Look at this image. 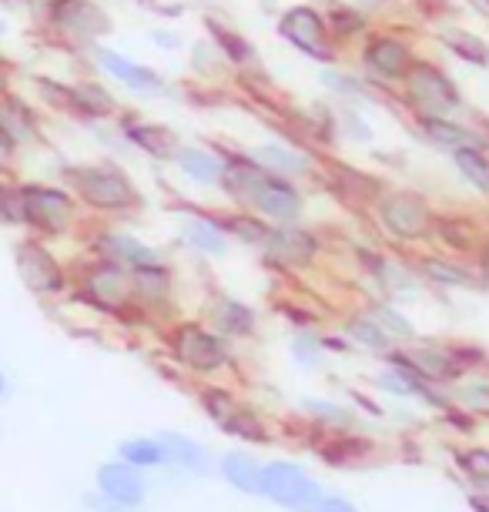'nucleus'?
Wrapping results in <instances>:
<instances>
[{
    "label": "nucleus",
    "mask_w": 489,
    "mask_h": 512,
    "mask_svg": "<svg viewBox=\"0 0 489 512\" xmlns=\"http://www.w3.org/2000/svg\"><path fill=\"white\" fill-rule=\"evenodd\" d=\"M165 352L188 379L195 382H222L235 369V345L225 342L201 318H178L165 328Z\"/></svg>",
    "instance_id": "nucleus-1"
},
{
    "label": "nucleus",
    "mask_w": 489,
    "mask_h": 512,
    "mask_svg": "<svg viewBox=\"0 0 489 512\" xmlns=\"http://www.w3.org/2000/svg\"><path fill=\"white\" fill-rule=\"evenodd\" d=\"M67 191L98 218H128L141 208V191L134 178L114 161H88L64 168Z\"/></svg>",
    "instance_id": "nucleus-2"
},
{
    "label": "nucleus",
    "mask_w": 489,
    "mask_h": 512,
    "mask_svg": "<svg viewBox=\"0 0 489 512\" xmlns=\"http://www.w3.org/2000/svg\"><path fill=\"white\" fill-rule=\"evenodd\" d=\"M198 409L222 436L245 449L265 446L272 442V425L252 402H245L232 385L225 382H205L198 385Z\"/></svg>",
    "instance_id": "nucleus-3"
},
{
    "label": "nucleus",
    "mask_w": 489,
    "mask_h": 512,
    "mask_svg": "<svg viewBox=\"0 0 489 512\" xmlns=\"http://www.w3.org/2000/svg\"><path fill=\"white\" fill-rule=\"evenodd\" d=\"M71 295L78 298L84 308L104 318H128L145 315L134 305L131 275L124 268L104 262V258H88L71 272Z\"/></svg>",
    "instance_id": "nucleus-4"
},
{
    "label": "nucleus",
    "mask_w": 489,
    "mask_h": 512,
    "mask_svg": "<svg viewBox=\"0 0 489 512\" xmlns=\"http://www.w3.org/2000/svg\"><path fill=\"white\" fill-rule=\"evenodd\" d=\"M372 218L379 231L392 238L396 245H423L433 238L436 228V208L429 205L426 195L412 188H392L372 201Z\"/></svg>",
    "instance_id": "nucleus-5"
},
{
    "label": "nucleus",
    "mask_w": 489,
    "mask_h": 512,
    "mask_svg": "<svg viewBox=\"0 0 489 512\" xmlns=\"http://www.w3.org/2000/svg\"><path fill=\"white\" fill-rule=\"evenodd\" d=\"M24 198V231H31L41 241L67 238L78 228L81 205L64 185H44V181H21Z\"/></svg>",
    "instance_id": "nucleus-6"
},
{
    "label": "nucleus",
    "mask_w": 489,
    "mask_h": 512,
    "mask_svg": "<svg viewBox=\"0 0 489 512\" xmlns=\"http://www.w3.org/2000/svg\"><path fill=\"white\" fill-rule=\"evenodd\" d=\"M402 104L416 118H459L466 111V98L453 81V74L443 71L433 61H416L402 81Z\"/></svg>",
    "instance_id": "nucleus-7"
},
{
    "label": "nucleus",
    "mask_w": 489,
    "mask_h": 512,
    "mask_svg": "<svg viewBox=\"0 0 489 512\" xmlns=\"http://www.w3.org/2000/svg\"><path fill=\"white\" fill-rule=\"evenodd\" d=\"M325 496L319 476L299 459L275 456L265 459L262 469V502L278 512H312L315 502Z\"/></svg>",
    "instance_id": "nucleus-8"
},
{
    "label": "nucleus",
    "mask_w": 489,
    "mask_h": 512,
    "mask_svg": "<svg viewBox=\"0 0 489 512\" xmlns=\"http://www.w3.org/2000/svg\"><path fill=\"white\" fill-rule=\"evenodd\" d=\"M14 268L24 288L37 298H64L71 295V268L61 262V255L47 241L27 235L14 245Z\"/></svg>",
    "instance_id": "nucleus-9"
},
{
    "label": "nucleus",
    "mask_w": 489,
    "mask_h": 512,
    "mask_svg": "<svg viewBox=\"0 0 489 512\" xmlns=\"http://www.w3.org/2000/svg\"><path fill=\"white\" fill-rule=\"evenodd\" d=\"M406 352L423 379H429L433 385H446V389H453L466 375L479 372V362L486 359L476 345L439 342V338H416L412 345H406Z\"/></svg>",
    "instance_id": "nucleus-10"
},
{
    "label": "nucleus",
    "mask_w": 489,
    "mask_h": 512,
    "mask_svg": "<svg viewBox=\"0 0 489 512\" xmlns=\"http://www.w3.org/2000/svg\"><path fill=\"white\" fill-rule=\"evenodd\" d=\"M37 17L51 34L84 47H98L111 31V17L98 0H41Z\"/></svg>",
    "instance_id": "nucleus-11"
},
{
    "label": "nucleus",
    "mask_w": 489,
    "mask_h": 512,
    "mask_svg": "<svg viewBox=\"0 0 489 512\" xmlns=\"http://www.w3.org/2000/svg\"><path fill=\"white\" fill-rule=\"evenodd\" d=\"M419 57L399 34H369L359 51V71L372 88H402Z\"/></svg>",
    "instance_id": "nucleus-12"
},
{
    "label": "nucleus",
    "mask_w": 489,
    "mask_h": 512,
    "mask_svg": "<svg viewBox=\"0 0 489 512\" xmlns=\"http://www.w3.org/2000/svg\"><path fill=\"white\" fill-rule=\"evenodd\" d=\"M258 255L275 272H305L319 262L322 238L305 225H275L268 228V238L258 248Z\"/></svg>",
    "instance_id": "nucleus-13"
},
{
    "label": "nucleus",
    "mask_w": 489,
    "mask_h": 512,
    "mask_svg": "<svg viewBox=\"0 0 489 512\" xmlns=\"http://www.w3.org/2000/svg\"><path fill=\"white\" fill-rule=\"evenodd\" d=\"M278 34H282L285 44H292L299 54L312 57V61H319V64H329L335 57L329 21H325V14L312 4L285 7L282 17H278Z\"/></svg>",
    "instance_id": "nucleus-14"
},
{
    "label": "nucleus",
    "mask_w": 489,
    "mask_h": 512,
    "mask_svg": "<svg viewBox=\"0 0 489 512\" xmlns=\"http://www.w3.org/2000/svg\"><path fill=\"white\" fill-rule=\"evenodd\" d=\"M88 248H91V258H104V262L124 268L128 275L141 272V268L168 262L161 248L148 245L145 238L131 235V231H124V228H114V225H101L98 231H94Z\"/></svg>",
    "instance_id": "nucleus-15"
},
{
    "label": "nucleus",
    "mask_w": 489,
    "mask_h": 512,
    "mask_svg": "<svg viewBox=\"0 0 489 512\" xmlns=\"http://www.w3.org/2000/svg\"><path fill=\"white\" fill-rule=\"evenodd\" d=\"M94 492L108 502L111 512H138L148 502L151 482L145 472L124 466L121 459H108L94 469Z\"/></svg>",
    "instance_id": "nucleus-16"
},
{
    "label": "nucleus",
    "mask_w": 489,
    "mask_h": 512,
    "mask_svg": "<svg viewBox=\"0 0 489 512\" xmlns=\"http://www.w3.org/2000/svg\"><path fill=\"white\" fill-rule=\"evenodd\" d=\"M248 211L258 215L265 225H302L305 215V195L299 188V181H285L268 175L258 191L248 201Z\"/></svg>",
    "instance_id": "nucleus-17"
},
{
    "label": "nucleus",
    "mask_w": 489,
    "mask_h": 512,
    "mask_svg": "<svg viewBox=\"0 0 489 512\" xmlns=\"http://www.w3.org/2000/svg\"><path fill=\"white\" fill-rule=\"evenodd\" d=\"M94 54V64L98 71L114 81L118 88L131 91L134 98H158L165 91V77H161L155 67L141 64V61H131L128 54L114 51V47H91Z\"/></svg>",
    "instance_id": "nucleus-18"
},
{
    "label": "nucleus",
    "mask_w": 489,
    "mask_h": 512,
    "mask_svg": "<svg viewBox=\"0 0 489 512\" xmlns=\"http://www.w3.org/2000/svg\"><path fill=\"white\" fill-rule=\"evenodd\" d=\"M205 322L212 325L225 342L238 345V342H252V338L258 335V328H262V315H258L255 305L242 302V298L218 292L205 308Z\"/></svg>",
    "instance_id": "nucleus-19"
},
{
    "label": "nucleus",
    "mask_w": 489,
    "mask_h": 512,
    "mask_svg": "<svg viewBox=\"0 0 489 512\" xmlns=\"http://www.w3.org/2000/svg\"><path fill=\"white\" fill-rule=\"evenodd\" d=\"M295 409L309 419L312 429L325 432V436H359L362 422H366L356 405L339 402L332 395H305L295 402Z\"/></svg>",
    "instance_id": "nucleus-20"
},
{
    "label": "nucleus",
    "mask_w": 489,
    "mask_h": 512,
    "mask_svg": "<svg viewBox=\"0 0 489 512\" xmlns=\"http://www.w3.org/2000/svg\"><path fill=\"white\" fill-rule=\"evenodd\" d=\"M118 134L128 148L148 154V158H155V161H175V154L181 148L175 131L158 121L138 118V114H118Z\"/></svg>",
    "instance_id": "nucleus-21"
},
{
    "label": "nucleus",
    "mask_w": 489,
    "mask_h": 512,
    "mask_svg": "<svg viewBox=\"0 0 489 512\" xmlns=\"http://www.w3.org/2000/svg\"><path fill=\"white\" fill-rule=\"evenodd\" d=\"M158 439H161V446H165V462H168L165 469L181 472V476H188V479H208L215 472V456L201 439L188 436V432H178V429L158 432Z\"/></svg>",
    "instance_id": "nucleus-22"
},
{
    "label": "nucleus",
    "mask_w": 489,
    "mask_h": 512,
    "mask_svg": "<svg viewBox=\"0 0 489 512\" xmlns=\"http://www.w3.org/2000/svg\"><path fill=\"white\" fill-rule=\"evenodd\" d=\"M245 154L265 171V175H272V178L302 181V178L315 175V154L302 151V148H292V144H285V141L255 144V148H248Z\"/></svg>",
    "instance_id": "nucleus-23"
},
{
    "label": "nucleus",
    "mask_w": 489,
    "mask_h": 512,
    "mask_svg": "<svg viewBox=\"0 0 489 512\" xmlns=\"http://www.w3.org/2000/svg\"><path fill=\"white\" fill-rule=\"evenodd\" d=\"M412 272L419 275V282L429 288H443V292H463V288L479 285L476 268L466 265L459 255L449 251H433V255H419L412 262Z\"/></svg>",
    "instance_id": "nucleus-24"
},
{
    "label": "nucleus",
    "mask_w": 489,
    "mask_h": 512,
    "mask_svg": "<svg viewBox=\"0 0 489 512\" xmlns=\"http://www.w3.org/2000/svg\"><path fill=\"white\" fill-rule=\"evenodd\" d=\"M262 469H265V459H258L255 452L245 446L225 449L222 456H215V476L245 499L262 496Z\"/></svg>",
    "instance_id": "nucleus-25"
},
{
    "label": "nucleus",
    "mask_w": 489,
    "mask_h": 512,
    "mask_svg": "<svg viewBox=\"0 0 489 512\" xmlns=\"http://www.w3.org/2000/svg\"><path fill=\"white\" fill-rule=\"evenodd\" d=\"M362 265H366V272L376 282L382 298H389V302H409V298L423 295V282H419V275L412 272L409 262H399L392 255H369Z\"/></svg>",
    "instance_id": "nucleus-26"
},
{
    "label": "nucleus",
    "mask_w": 489,
    "mask_h": 512,
    "mask_svg": "<svg viewBox=\"0 0 489 512\" xmlns=\"http://www.w3.org/2000/svg\"><path fill=\"white\" fill-rule=\"evenodd\" d=\"M339 335L349 342V349L356 355H369V359H376V362L386 359L392 349H399V345L376 325V318H372L366 308L345 312L339 318Z\"/></svg>",
    "instance_id": "nucleus-27"
},
{
    "label": "nucleus",
    "mask_w": 489,
    "mask_h": 512,
    "mask_svg": "<svg viewBox=\"0 0 489 512\" xmlns=\"http://www.w3.org/2000/svg\"><path fill=\"white\" fill-rule=\"evenodd\" d=\"M416 134L429 148H439L449 154L459 148H489L486 134L459 118H416Z\"/></svg>",
    "instance_id": "nucleus-28"
},
{
    "label": "nucleus",
    "mask_w": 489,
    "mask_h": 512,
    "mask_svg": "<svg viewBox=\"0 0 489 512\" xmlns=\"http://www.w3.org/2000/svg\"><path fill=\"white\" fill-rule=\"evenodd\" d=\"M181 245L191 255L208 258V262H222L232 251V238L225 231V221L215 215H188L181 225Z\"/></svg>",
    "instance_id": "nucleus-29"
},
{
    "label": "nucleus",
    "mask_w": 489,
    "mask_h": 512,
    "mask_svg": "<svg viewBox=\"0 0 489 512\" xmlns=\"http://www.w3.org/2000/svg\"><path fill=\"white\" fill-rule=\"evenodd\" d=\"M0 131H7L17 148H31L44 138L41 114L31 101H24L21 94L0 91Z\"/></svg>",
    "instance_id": "nucleus-30"
},
{
    "label": "nucleus",
    "mask_w": 489,
    "mask_h": 512,
    "mask_svg": "<svg viewBox=\"0 0 489 512\" xmlns=\"http://www.w3.org/2000/svg\"><path fill=\"white\" fill-rule=\"evenodd\" d=\"M131 288H134V305L145 315L165 312L175 298V268L171 262L141 268V272H131Z\"/></svg>",
    "instance_id": "nucleus-31"
},
{
    "label": "nucleus",
    "mask_w": 489,
    "mask_h": 512,
    "mask_svg": "<svg viewBox=\"0 0 489 512\" xmlns=\"http://www.w3.org/2000/svg\"><path fill=\"white\" fill-rule=\"evenodd\" d=\"M265 178L268 175L248 158V154H225V171H222V181H218V191H222L238 211H248V201H252V195Z\"/></svg>",
    "instance_id": "nucleus-32"
},
{
    "label": "nucleus",
    "mask_w": 489,
    "mask_h": 512,
    "mask_svg": "<svg viewBox=\"0 0 489 512\" xmlns=\"http://www.w3.org/2000/svg\"><path fill=\"white\" fill-rule=\"evenodd\" d=\"M178 175L195 188H218L222 181V171H225V154H218L205 144H181L175 161Z\"/></svg>",
    "instance_id": "nucleus-33"
},
{
    "label": "nucleus",
    "mask_w": 489,
    "mask_h": 512,
    "mask_svg": "<svg viewBox=\"0 0 489 512\" xmlns=\"http://www.w3.org/2000/svg\"><path fill=\"white\" fill-rule=\"evenodd\" d=\"M71 114H78L84 121L118 118V98L101 81H78L71 84Z\"/></svg>",
    "instance_id": "nucleus-34"
},
{
    "label": "nucleus",
    "mask_w": 489,
    "mask_h": 512,
    "mask_svg": "<svg viewBox=\"0 0 489 512\" xmlns=\"http://www.w3.org/2000/svg\"><path fill=\"white\" fill-rule=\"evenodd\" d=\"M366 312L376 318V325L399 345V349H406V345H412L419 338L416 322H412V315H406V308H402L399 302H389V298H372V302L366 305Z\"/></svg>",
    "instance_id": "nucleus-35"
},
{
    "label": "nucleus",
    "mask_w": 489,
    "mask_h": 512,
    "mask_svg": "<svg viewBox=\"0 0 489 512\" xmlns=\"http://www.w3.org/2000/svg\"><path fill=\"white\" fill-rule=\"evenodd\" d=\"M289 359L299 372L315 375L325 369L329 355L322 349V332L315 325H295L289 335Z\"/></svg>",
    "instance_id": "nucleus-36"
},
{
    "label": "nucleus",
    "mask_w": 489,
    "mask_h": 512,
    "mask_svg": "<svg viewBox=\"0 0 489 512\" xmlns=\"http://www.w3.org/2000/svg\"><path fill=\"white\" fill-rule=\"evenodd\" d=\"M114 459H121L124 466L138 469V472H158L165 469V446H161L158 436H128L118 442V449H114Z\"/></svg>",
    "instance_id": "nucleus-37"
},
{
    "label": "nucleus",
    "mask_w": 489,
    "mask_h": 512,
    "mask_svg": "<svg viewBox=\"0 0 489 512\" xmlns=\"http://www.w3.org/2000/svg\"><path fill=\"white\" fill-rule=\"evenodd\" d=\"M453 469L466 482V489L489 486V442H463L453 449Z\"/></svg>",
    "instance_id": "nucleus-38"
},
{
    "label": "nucleus",
    "mask_w": 489,
    "mask_h": 512,
    "mask_svg": "<svg viewBox=\"0 0 489 512\" xmlns=\"http://www.w3.org/2000/svg\"><path fill=\"white\" fill-rule=\"evenodd\" d=\"M449 161L466 188L489 198V148H459L449 154Z\"/></svg>",
    "instance_id": "nucleus-39"
},
{
    "label": "nucleus",
    "mask_w": 489,
    "mask_h": 512,
    "mask_svg": "<svg viewBox=\"0 0 489 512\" xmlns=\"http://www.w3.org/2000/svg\"><path fill=\"white\" fill-rule=\"evenodd\" d=\"M449 395H453V405L459 412L473 415V419H489V379L486 375H466V379H459L453 389H449Z\"/></svg>",
    "instance_id": "nucleus-40"
},
{
    "label": "nucleus",
    "mask_w": 489,
    "mask_h": 512,
    "mask_svg": "<svg viewBox=\"0 0 489 512\" xmlns=\"http://www.w3.org/2000/svg\"><path fill=\"white\" fill-rule=\"evenodd\" d=\"M225 221V231H228V238L235 241V245H242V248H262L265 245V238H268V228L272 225H265L262 218L252 215V211H228V215L222 218Z\"/></svg>",
    "instance_id": "nucleus-41"
},
{
    "label": "nucleus",
    "mask_w": 489,
    "mask_h": 512,
    "mask_svg": "<svg viewBox=\"0 0 489 512\" xmlns=\"http://www.w3.org/2000/svg\"><path fill=\"white\" fill-rule=\"evenodd\" d=\"M319 81L329 88L335 98L345 101L349 108L356 104H372V84L362 74H345V71H322Z\"/></svg>",
    "instance_id": "nucleus-42"
},
{
    "label": "nucleus",
    "mask_w": 489,
    "mask_h": 512,
    "mask_svg": "<svg viewBox=\"0 0 489 512\" xmlns=\"http://www.w3.org/2000/svg\"><path fill=\"white\" fill-rule=\"evenodd\" d=\"M0 225H4V228H24L21 181L0 178Z\"/></svg>",
    "instance_id": "nucleus-43"
},
{
    "label": "nucleus",
    "mask_w": 489,
    "mask_h": 512,
    "mask_svg": "<svg viewBox=\"0 0 489 512\" xmlns=\"http://www.w3.org/2000/svg\"><path fill=\"white\" fill-rule=\"evenodd\" d=\"M446 47L459 57V61H466L473 67H489V47L479 41L476 34H466V31L446 34Z\"/></svg>",
    "instance_id": "nucleus-44"
},
{
    "label": "nucleus",
    "mask_w": 489,
    "mask_h": 512,
    "mask_svg": "<svg viewBox=\"0 0 489 512\" xmlns=\"http://www.w3.org/2000/svg\"><path fill=\"white\" fill-rule=\"evenodd\" d=\"M37 101H44L54 111H71V84L54 81V77H37Z\"/></svg>",
    "instance_id": "nucleus-45"
},
{
    "label": "nucleus",
    "mask_w": 489,
    "mask_h": 512,
    "mask_svg": "<svg viewBox=\"0 0 489 512\" xmlns=\"http://www.w3.org/2000/svg\"><path fill=\"white\" fill-rule=\"evenodd\" d=\"M212 34L218 37V44H222V54L228 57L232 64H248V61H255V51L248 47L245 37H238L232 31H222L215 21H212Z\"/></svg>",
    "instance_id": "nucleus-46"
},
{
    "label": "nucleus",
    "mask_w": 489,
    "mask_h": 512,
    "mask_svg": "<svg viewBox=\"0 0 489 512\" xmlns=\"http://www.w3.org/2000/svg\"><path fill=\"white\" fill-rule=\"evenodd\" d=\"M325 21H329V34H339V37H352V34L362 31V14L359 11H345V7L339 14H329Z\"/></svg>",
    "instance_id": "nucleus-47"
},
{
    "label": "nucleus",
    "mask_w": 489,
    "mask_h": 512,
    "mask_svg": "<svg viewBox=\"0 0 489 512\" xmlns=\"http://www.w3.org/2000/svg\"><path fill=\"white\" fill-rule=\"evenodd\" d=\"M342 124H345L342 134H345V138H349V141H359V144L372 141V128H369V121H366V118H359L356 111H345V114H342Z\"/></svg>",
    "instance_id": "nucleus-48"
},
{
    "label": "nucleus",
    "mask_w": 489,
    "mask_h": 512,
    "mask_svg": "<svg viewBox=\"0 0 489 512\" xmlns=\"http://www.w3.org/2000/svg\"><path fill=\"white\" fill-rule=\"evenodd\" d=\"M312 512H362L359 502H352L349 496H342V492H325V496L315 502Z\"/></svg>",
    "instance_id": "nucleus-49"
},
{
    "label": "nucleus",
    "mask_w": 489,
    "mask_h": 512,
    "mask_svg": "<svg viewBox=\"0 0 489 512\" xmlns=\"http://www.w3.org/2000/svg\"><path fill=\"white\" fill-rule=\"evenodd\" d=\"M17 158H21V148L7 138V131H0V178H11L17 168Z\"/></svg>",
    "instance_id": "nucleus-50"
},
{
    "label": "nucleus",
    "mask_w": 489,
    "mask_h": 512,
    "mask_svg": "<svg viewBox=\"0 0 489 512\" xmlns=\"http://www.w3.org/2000/svg\"><path fill=\"white\" fill-rule=\"evenodd\" d=\"M322 349H325V355L329 359H342V355H356L349 349V342L339 335V332H322Z\"/></svg>",
    "instance_id": "nucleus-51"
},
{
    "label": "nucleus",
    "mask_w": 489,
    "mask_h": 512,
    "mask_svg": "<svg viewBox=\"0 0 489 512\" xmlns=\"http://www.w3.org/2000/svg\"><path fill=\"white\" fill-rule=\"evenodd\" d=\"M466 509L469 512H489V486L466 489Z\"/></svg>",
    "instance_id": "nucleus-52"
},
{
    "label": "nucleus",
    "mask_w": 489,
    "mask_h": 512,
    "mask_svg": "<svg viewBox=\"0 0 489 512\" xmlns=\"http://www.w3.org/2000/svg\"><path fill=\"white\" fill-rule=\"evenodd\" d=\"M0 4H7V7H31V11H37V7H41V0H0Z\"/></svg>",
    "instance_id": "nucleus-53"
},
{
    "label": "nucleus",
    "mask_w": 489,
    "mask_h": 512,
    "mask_svg": "<svg viewBox=\"0 0 489 512\" xmlns=\"http://www.w3.org/2000/svg\"><path fill=\"white\" fill-rule=\"evenodd\" d=\"M7 395V379H4V372H0V399Z\"/></svg>",
    "instance_id": "nucleus-54"
},
{
    "label": "nucleus",
    "mask_w": 489,
    "mask_h": 512,
    "mask_svg": "<svg viewBox=\"0 0 489 512\" xmlns=\"http://www.w3.org/2000/svg\"><path fill=\"white\" fill-rule=\"evenodd\" d=\"M369 4H386V0H369Z\"/></svg>",
    "instance_id": "nucleus-55"
}]
</instances>
